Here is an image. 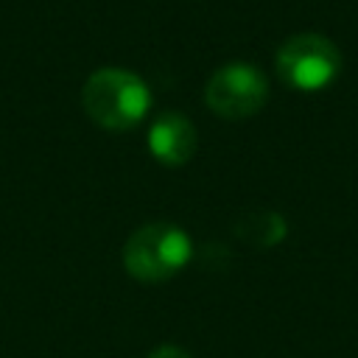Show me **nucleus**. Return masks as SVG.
Returning <instances> with one entry per match:
<instances>
[{"instance_id": "obj_3", "label": "nucleus", "mask_w": 358, "mask_h": 358, "mask_svg": "<svg viewBox=\"0 0 358 358\" xmlns=\"http://www.w3.org/2000/svg\"><path fill=\"white\" fill-rule=\"evenodd\" d=\"M341 50L333 39L305 31L285 39L277 50V76L302 92L330 87L341 73Z\"/></svg>"}, {"instance_id": "obj_1", "label": "nucleus", "mask_w": 358, "mask_h": 358, "mask_svg": "<svg viewBox=\"0 0 358 358\" xmlns=\"http://www.w3.org/2000/svg\"><path fill=\"white\" fill-rule=\"evenodd\" d=\"M87 115L109 131L134 129L151 106V92L145 81L120 67H103L92 73L81 90Z\"/></svg>"}, {"instance_id": "obj_4", "label": "nucleus", "mask_w": 358, "mask_h": 358, "mask_svg": "<svg viewBox=\"0 0 358 358\" xmlns=\"http://www.w3.org/2000/svg\"><path fill=\"white\" fill-rule=\"evenodd\" d=\"M207 106L227 120H243L257 115L268 101L266 76L246 62H232L213 73L204 90Z\"/></svg>"}, {"instance_id": "obj_2", "label": "nucleus", "mask_w": 358, "mask_h": 358, "mask_svg": "<svg viewBox=\"0 0 358 358\" xmlns=\"http://www.w3.org/2000/svg\"><path fill=\"white\" fill-rule=\"evenodd\" d=\"M190 255L193 243L182 227L145 224L126 241L123 266L140 282H165L187 266Z\"/></svg>"}, {"instance_id": "obj_6", "label": "nucleus", "mask_w": 358, "mask_h": 358, "mask_svg": "<svg viewBox=\"0 0 358 358\" xmlns=\"http://www.w3.org/2000/svg\"><path fill=\"white\" fill-rule=\"evenodd\" d=\"M148 358H190L185 350H179V347H173V344H162V347H157Z\"/></svg>"}, {"instance_id": "obj_5", "label": "nucleus", "mask_w": 358, "mask_h": 358, "mask_svg": "<svg viewBox=\"0 0 358 358\" xmlns=\"http://www.w3.org/2000/svg\"><path fill=\"white\" fill-rule=\"evenodd\" d=\"M196 145H199V134L187 115L162 112L154 117L148 129V151L157 162L168 168H179L196 154Z\"/></svg>"}]
</instances>
